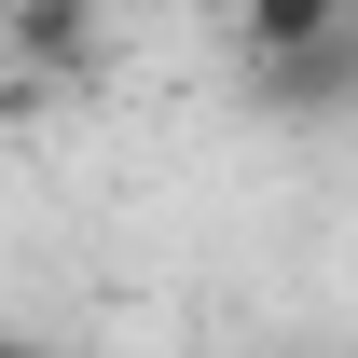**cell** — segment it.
I'll return each instance as SVG.
<instances>
[{"label": "cell", "instance_id": "cell-3", "mask_svg": "<svg viewBox=\"0 0 358 358\" xmlns=\"http://www.w3.org/2000/svg\"><path fill=\"white\" fill-rule=\"evenodd\" d=\"M331 28H345V0H248V14H234V55H248V69H275V55L331 42Z\"/></svg>", "mask_w": 358, "mask_h": 358}, {"label": "cell", "instance_id": "cell-2", "mask_svg": "<svg viewBox=\"0 0 358 358\" xmlns=\"http://www.w3.org/2000/svg\"><path fill=\"white\" fill-rule=\"evenodd\" d=\"M96 42H110V28H96V0H14V14H0V55H14L28 83H83Z\"/></svg>", "mask_w": 358, "mask_h": 358}, {"label": "cell", "instance_id": "cell-4", "mask_svg": "<svg viewBox=\"0 0 358 358\" xmlns=\"http://www.w3.org/2000/svg\"><path fill=\"white\" fill-rule=\"evenodd\" d=\"M0 358H55V345H28V331H0Z\"/></svg>", "mask_w": 358, "mask_h": 358}, {"label": "cell", "instance_id": "cell-1", "mask_svg": "<svg viewBox=\"0 0 358 358\" xmlns=\"http://www.w3.org/2000/svg\"><path fill=\"white\" fill-rule=\"evenodd\" d=\"M262 83V110H289V124H345L358 110V14L331 28V42H303V55H275V69H248Z\"/></svg>", "mask_w": 358, "mask_h": 358}]
</instances>
